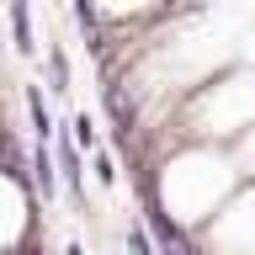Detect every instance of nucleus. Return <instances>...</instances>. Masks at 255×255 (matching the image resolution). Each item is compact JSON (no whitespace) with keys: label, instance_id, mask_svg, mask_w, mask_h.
Returning <instances> with one entry per match:
<instances>
[{"label":"nucleus","instance_id":"obj_3","mask_svg":"<svg viewBox=\"0 0 255 255\" xmlns=\"http://www.w3.org/2000/svg\"><path fill=\"white\" fill-rule=\"evenodd\" d=\"M11 21H16V48H21V53H32V32H27V5H21V0H11Z\"/></svg>","mask_w":255,"mask_h":255},{"label":"nucleus","instance_id":"obj_1","mask_svg":"<svg viewBox=\"0 0 255 255\" xmlns=\"http://www.w3.org/2000/svg\"><path fill=\"white\" fill-rule=\"evenodd\" d=\"M32 170H37V191H48L53 197V186H59V175H53V159H48V138L32 149Z\"/></svg>","mask_w":255,"mask_h":255},{"label":"nucleus","instance_id":"obj_4","mask_svg":"<svg viewBox=\"0 0 255 255\" xmlns=\"http://www.w3.org/2000/svg\"><path fill=\"white\" fill-rule=\"evenodd\" d=\"M75 143H80V149H96V123L85 117V112L75 117Z\"/></svg>","mask_w":255,"mask_h":255},{"label":"nucleus","instance_id":"obj_2","mask_svg":"<svg viewBox=\"0 0 255 255\" xmlns=\"http://www.w3.org/2000/svg\"><path fill=\"white\" fill-rule=\"evenodd\" d=\"M59 170H64L69 186H80V149H75L69 138H59Z\"/></svg>","mask_w":255,"mask_h":255}]
</instances>
